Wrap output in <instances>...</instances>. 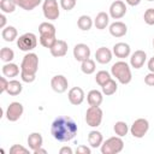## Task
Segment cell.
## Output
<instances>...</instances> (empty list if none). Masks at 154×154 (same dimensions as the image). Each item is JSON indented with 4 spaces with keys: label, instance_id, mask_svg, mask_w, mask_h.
<instances>
[{
    "label": "cell",
    "instance_id": "6da1fadb",
    "mask_svg": "<svg viewBox=\"0 0 154 154\" xmlns=\"http://www.w3.org/2000/svg\"><path fill=\"white\" fill-rule=\"evenodd\" d=\"M78 128L76 122L71 117L60 116L57 117L51 125V134L54 140L59 142H69L77 135Z\"/></svg>",
    "mask_w": 154,
    "mask_h": 154
},
{
    "label": "cell",
    "instance_id": "7a4b0ae2",
    "mask_svg": "<svg viewBox=\"0 0 154 154\" xmlns=\"http://www.w3.org/2000/svg\"><path fill=\"white\" fill-rule=\"evenodd\" d=\"M111 75L116 77V79L122 84H129L132 79L131 69L126 61H117L111 67Z\"/></svg>",
    "mask_w": 154,
    "mask_h": 154
},
{
    "label": "cell",
    "instance_id": "3957f363",
    "mask_svg": "<svg viewBox=\"0 0 154 154\" xmlns=\"http://www.w3.org/2000/svg\"><path fill=\"white\" fill-rule=\"evenodd\" d=\"M100 148L102 154H118L124 149V141L119 136H113L103 141Z\"/></svg>",
    "mask_w": 154,
    "mask_h": 154
},
{
    "label": "cell",
    "instance_id": "277c9868",
    "mask_svg": "<svg viewBox=\"0 0 154 154\" xmlns=\"http://www.w3.org/2000/svg\"><path fill=\"white\" fill-rule=\"evenodd\" d=\"M38 70V57L37 54L29 52L24 55L22 64H20V72L29 73V75H36Z\"/></svg>",
    "mask_w": 154,
    "mask_h": 154
},
{
    "label": "cell",
    "instance_id": "5b68a950",
    "mask_svg": "<svg viewBox=\"0 0 154 154\" xmlns=\"http://www.w3.org/2000/svg\"><path fill=\"white\" fill-rule=\"evenodd\" d=\"M103 112L100 106H89L85 112V123L90 128H97L102 122Z\"/></svg>",
    "mask_w": 154,
    "mask_h": 154
},
{
    "label": "cell",
    "instance_id": "8992f818",
    "mask_svg": "<svg viewBox=\"0 0 154 154\" xmlns=\"http://www.w3.org/2000/svg\"><path fill=\"white\" fill-rule=\"evenodd\" d=\"M17 46L23 52H30L37 46V37L32 32H25L17 38Z\"/></svg>",
    "mask_w": 154,
    "mask_h": 154
},
{
    "label": "cell",
    "instance_id": "52a82bcc",
    "mask_svg": "<svg viewBox=\"0 0 154 154\" xmlns=\"http://www.w3.org/2000/svg\"><path fill=\"white\" fill-rule=\"evenodd\" d=\"M42 12L46 19L55 20L60 16V10L57 0H43L42 2Z\"/></svg>",
    "mask_w": 154,
    "mask_h": 154
},
{
    "label": "cell",
    "instance_id": "ba28073f",
    "mask_svg": "<svg viewBox=\"0 0 154 154\" xmlns=\"http://www.w3.org/2000/svg\"><path fill=\"white\" fill-rule=\"evenodd\" d=\"M149 130V122L144 118L136 119L130 126V132L135 138H142Z\"/></svg>",
    "mask_w": 154,
    "mask_h": 154
},
{
    "label": "cell",
    "instance_id": "9c48e42d",
    "mask_svg": "<svg viewBox=\"0 0 154 154\" xmlns=\"http://www.w3.org/2000/svg\"><path fill=\"white\" fill-rule=\"evenodd\" d=\"M23 112H24L23 105L18 101H13L7 106L5 116H6V119L8 122H17L22 117Z\"/></svg>",
    "mask_w": 154,
    "mask_h": 154
},
{
    "label": "cell",
    "instance_id": "30bf717a",
    "mask_svg": "<svg viewBox=\"0 0 154 154\" xmlns=\"http://www.w3.org/2000/svg\"><path fill=\"white\" fill-rule=\"evenodd\" d=\"M51 87L55 93L63 94L67 90V87H69L67 78L64 75H55L51 79Z\"/></svg>",
    "mask_w": 154,
    "mask_h": 154
},
{
    "label": "cell",
    "instance_id": "8fae6325",
    "mask_svg": "<svg viewBox=\"0 0 154 154\" xmlns=\"http://www.w3.org/2000/svg\"><path fill=\"white\" fill-rule=\"evenodd\" d=\"M126 13V5L122 0H116L109 6V17L113 19H120Z\"/></svg>",
    "mask_w": 154,
    "mask_h": 154
},
{
    "label": "cell",
    "instance_id": "7c38bea8",
    "mask_svg": "<svg viewBox=\"0 0 154 154\" xmlns=\"http://www.w3.org/2000/svg\"><path fill=\"white\" fill-rule=\"evenodd\" d=\"M67 97H69V101L72 105L78 106V105H81L84 101L85 95H84V91H83V89L81 87H73V88H71L69 90Z\"/></svg>",
    "mask_w": 154,
    "mask_h": 154
},
{
    "label": "cell",
    "instance_id": "4fadbf2b",
    "mask_svg": "<svg viewBox=\"0 0 154 154\" xmlns=\"http://www.w3.org/2000/svg\"><path fill=\"white\" fill-rule=\"evenodd\" d=\"M73 58L77 61H83L90 58V48L85 43H77L73 47Z\"/></svg>",
    "mask_w": 154,
    "mask_h": 154
},
{
    "label": "cell",
    "instance_id": "5bb4252c",
    "mask_svg": "<svg viewBox=\"0 0 154 154\" xmlns=\"http://www.w3.org/2000/svg\"><path fill=\"white\" fill-rule=\"evenodd\" d=\"M67 42L64 41V40H57L54 42V45L49 48L51 51V54L55 58H61L64 55H66L67 53Z\"/></svg>",
    "mask_w": 154,
    "mask_h": 154
},
{
    "label": "cell",
    "instance_id": "9a60e30c",
    "mask_svg": "<svg viewBox=\"0 0 154 154\" xmlns=\"http://www.w3.org/2000/svg\"><path fill=\"white\" fill-rule=\"evenodd\" d=\"M146 59H147V54L144 51H141V49L135 51L130 57V65L134 69H141L144 65Z\"/></svg>",
    "mask_w": 154,
    "mask_h": 154
},
{
    "label": "cell",
    "instance_id": "2e32d148",
    "mask_svg": "<svg viewBox=\"0 0 154 154\" xmlns=\"http://www.w3.org/2000/svg\"><path fill=\"white\" fill-rule=\"evenodd\" d=\"M112 54H113V52L109 48H107V47H100L95 52V60L97 63L102 64V65L108 64L112 60Z\"/></svg>",
    "mask_w": 154,
    "mask_h": 154
},
{
    "label": "cell",
    "instance_id": "e0dca14e",
    "mask_svg": "<svg viewBox=\"0 0 154 154\" xmlns=\"http://www.w3.org/2000/svg\"><path fill=\"white\" fill-rule=\"evenodd\" d=\"M109 34L114 37H123L124 35H126L128 32V26L125 23L120 22V20H117V22H113L111 25H109Z\"/></svg>",
    "mask_w": 154,
    "mask_h": 154
},
{
    "label": "cell",
    "instance_id": "ac0fdd59",
    "mask_svg": "<svg viewBox=\"0 0 154 154\" xmlns=\"http://www.w3.org/2000/svg\"><path fill=\"white\" fill-rule=\"evenodd\" d=\"M113 54L117 57V58H120V59H124V58H128L131 53V48L128 43L125 42H118L113 46Z\"/></svg>",
    "mask_w": 154,
    "mask_h": 154
},
{
    "label": "cell",
    "instance_id": "d6986e66",
    "mask_svg": "<svg viewBox=\"0 0 154 154\" xmlns=\"http://www.w3.org/2000/svg\"><path fill=\"white\" fill-rule=\"evenodd\" d=\"M87 101L89 106H100L103 101V94L102 91L97 89H93L87 94Z\"/></svg>",
    "mask_w": 154,
    "mask_h": 154
},
{
    "label": "cell",
    "instance_id": "ffe728a7",
    "mask_svg": "<svg viewBox=\"0 0 154 154\" xmlns=\"http://www.w3.org/2000/svg\"><path fill=\"white\" fill-rule=\"evenodd\" d=\"M103 142V137H102V134L97 130H93L89 132L88 135V143L91 148H99L101 147Z\"/></svg>",
    "mask_w": 154,
    "mask_h": 154
},
{
    "label": "cell",
    "instance_id": "44dd1931",
    "mask_svg": "<svg viewBox=\"0 0 154 154\" xmlns=\"http://www.w3.org/2000/svg\"><path fill=\"white\" fill-rule=\"evenodd\" d=\"M42 143H43V138L40 132H31L28 136V146L31 150H35L42 147Z\"/></svg>",
    "mask_w": 154,
    "mask_h": 154
},
{
    "label": "cell",
    "instance_id": "7402d4cb",
    "mask_svg": "<svg viewBox=\"0 0 154 154\" xmlns=\"http://www.w3.org/2000/svg\"><path fill=\"white\" fill-rule=\"evenodd\" d=\"M109 23V14L106 12H99L94 19V25L96 26V29L99 30H103L106 29V26Z\"/></svg>",
    "mask_w": 154,
    "mask_h": 154
},
{
    "label": "cell",
    "instance_id": "603a6c76",
    "mask_svg": "<svg viewBox=\"0 0 154 154\" xmlns=\"http://www.w3.org/2000/svg\"><path fill=\"white\" fill-rule=\"evenodd\" d=\"M38 32H40V36H55L57 30L54 24L49 22H42L38 25Z\"/></svg>",
    "mask_w": 154,
    "mask_h": 154
},
{
    "label": "cell",
    "instance_id": "cb8c5ba5",
    "mask_svg": "<svg viewBox=\"0 0 154 154\" xmlns=\"http://www.w3.org/2000/svg\"><path fill=\"white\" fill-rule=\"evenodd\" d=\"M1 36H2L4 41H6V42H12V41H14V40L17 38L18 31H17V29H16L14 26L7 25V26H5V28L2 29Z\"/></svg>",
    "mask_w": 154,
    "mask_h": 154
},
{
    "label": "cell",
    "instance_id": "d4e9b609",
    "mask_svg": "<svg viewBox=\"0 0 154 154\" xmlns=\"http://www.w3.org/2000/svg\"><path fill=\"white\" fill-rule=\"evenodd\" d=\"M18 73H19V67L14 63H5V65L2 66V75L5 77L13 78L18 76Z\"/></svg>",
    "mask_w": 154,
    "mask_h": 154
},
{
    "label": "cell",
    "instance_id": "484cf974",
    "mask_svg": "<svg viewBox=\"0 0 154 154\" xmlns=\"http://www.w3.org/2000/svg\"><path fill=\"white\" fill-rule=\"evenodd\" d=\"M93 24H94V22H93V19H91V17L88 16V14H82V16L78 18V20H77L78 28H79L81 30H83V31L90 30L91 26H93Z\"/></svg>",
    "mask_w": 154,
    "mask_h": 154
},
{
    "label": "cell",
    "instance_id": "4316f807",
    "mask_svg": "<svg viewBox=\"0 0 154 154\" xmlns=\"http://www.w3.org/2000/svg\"><path fill=\"white\" fill-rule=\"evenodd\" d=\"M22 90H23L22 83L19 81H17V79H12V81L8 82V87H7L6 93L10 94L11 96H17V95H19L22 93Z\"/></svg>",
    "mask_w": 154,
    "mask_h": 154
},
{
    "label": "cell",
    "instance_id": "83f0119b",
    "mask_svg": "<svg viewBox=\"0 0 154 154\" xmlns=\"http://www.w3.org/2000/svg\"><path fill=\"white\" fill-rule=\"evenodd\" d=\"M14 1L17 6H19L25 11H31L42 2V0H14Z\"/></svg>",
    "mask_w": 154,
    "mask_h": 154
},
{
    "label": "cell",
    "instance_id": "f1b7e54d",
    "mask_svg": "<svg viewBox=\"0 0 154 154\" xmlns=\"http://www.w3.org/2000/svg\"><path fill=\"white\" fill-rule=\"evenodd\" d=\"M101 89H102V94H103V95L111 96V95H113V94L117 91L118 84H117V82H116L113 78H111L109 81H107V82L101 87Z\"/></svg>",
    "mask_w": 154,
    "mask_h": 154
},
{
    "label": "cell",
    "instance_id": "f546056e",
    "mask_svg": "<svg viewBox=\"0 0 154 154\" xmlns=\"http://www.w3.org/2000/svg\"><path fill=\"white\" fill-rule=\"evenodd\" d=\"M113 130H114V134H116L117 136H119V137H124V136H126L128 132L130 131L128 124H126L125 122H122V120H119V122H117V123L114 124Z\"/></svg>",
    "mask_w": 154,
    "mask_h": 154
},
{
    "label": "cell",
    "instance_id": "4dcf8cb0",
    "mask_svg": "<svg viewBox=\"0 0 154 154\" xmlns=\"http://www.w3.org/2000/svg\"><path fill=\"white\" fill-rule=\"evenodd\" d=\"M95 69H96L95 61H94L93 59H90V58L83 60L82 64H81V70H82V72L85 73V75H91V73H94V72H95Z\"/></svg>",
    "mask_w": 154,
    "mask_h": 154
},
{
    "label": "cell",
    "instance_id": "1f68e13d",
    "mask_svg": "<svg viewBox=\"0 0 154 154\" xmlns=\"http://www.w3.org/2000/svg\"><path fill=\"white\" fill-rule=\"evenodd\" d=\"M17 4L14 0H0V8L4 13H12L14 12Z\"/></svg>",
    "mask_w": 154,
    "mask_h": 154
},
{
    "label": "cell",
    "instance_id": "d6a6232c",
    "mask_svg": "<svg viewBox=\"0 0 154 154\" xmlns=\"http://www.w3.org/2000/svg\"><path fill=\"white\" fill-rule=\"evenodd\" d=\"M14 58V52L8 47H2L0 51V59L4 63H11Z\"/></svg>",
    "mask_w": 154,
    "mask_h": 154
},
{
    "label": "cell",
    "instance_id": "836d02e7",
    "mask_svg": "<svg viewBox=\"0 0 154 154\" xmlns=\"http://www.w3.org/2000/svg\"><path fill=\"white\" fill-rule=\"evenodd\" d=\"M112 77H111V73L108 72V71H105V70H101V71H99V72H96V76H95V81H96V83L100 85V87H102L107 81H109Z\"/></svg>",
    "mask_w": 154,
    "mask_h": 154
},
{
    "label": "cell",
    "instance_id": "e575fe53",
    "mask_svg": "<svg viewBox=\"0 0 154 154\" xmlns=\"http://www.w3.org/2000/svg\"><path fill=\"white\" fill-rule=\"evenodd\" d=\"M58 38L55 36H40V43L45 48H51Z\"/></svg>",
    "mask_w": 154,
    "mask_h": 154
},
{
    "label": "cell",
    "instance_id": "d590c367",
    "mask_svg": "<svg viewBox=\"0 0 154 154\" xmlns=\"http://www.w3.org/2000/svg\"><path fill=\"white\" fill-rule=\"evenodd\" d=\"M143 19L144 23L148 25H154V8H148L146 10L144 14H143Z\"/></svg>",
    "mask_w": 154,
    "mask_h": 154
},
{
    "label": "cell",
    "instance_id": "8d00e7d4",
    "mask_svg": "<svg viewBox=\"0 0 154 154\" xmlns=\"http://www.w3.org/2000/svg\"><path fill=\"white\" fill-rule=\"evenodd\" d=\"M10 153L11 154H28L29 149L23 147V146H20V144H13L10 148Z\"/></svg>",
    "mask_w": 154,
    "mask_h": 154
},
{
    "label": "cell",
    "instance_id": "74e56055",
    "mask_svg": "<svg viewBox=\"0 0 154 154\" xmlns=\"http://www.w3.org/2000/svg\"><path fill=\"white\" fill-rule=\"evenodd\" d=\"M77 4V0H60V7L65 11H71Z\"/></svg>",
    "mask_w": 154,
    "mask_h": 154
},
{
    "label": "cell",
    "instance_id": "f35d334b",
    "mask_svg": "<svg viewBox=\"0 0 154 154\" xmlns=\"http://www.w3.org/2000/svg\"><path fill=\"white\" fill-rule=\"evenodd\" d=\"M20 78L25 83H32L36 79V75H29V73H23L20 72Z\"/></svg>",
    "mask_w": 154,
    "mask_h": 154
},
{
    "label": "cell",
    "instance_id": "ab89813d",
    "mask_svg": "<svg viewBox=\"0 0 154 154\" xmlns=\"http://www.w3.org/2000/svg\"><path fill=\"white\" fill-rule=\"evenodd\" d=\"M76 153H77V154H91V149H90L89 147L84 146V144H81V146L77 147Z\"/></svg>",
    "mask_w": 154,
    "mask_h": 154
},
{
    "label": "cell",
    "instance_id": "60d3db41",
    "mask_svg": "<svg viewBox=\"0 0 154 154\" xmlns=\"http://www.w3.org/2000/svg\"><path fill=\"white\" fill-rule=\"evenodd\" d=\"M144 83L149 87H154V72H149L144 77Z\"/></svg>",
    "mask_w": 154,
    "mask_h": 154
},
{
    "label": "cell",
    "instance_id": "b9f144b4",
    "mask_svg": "<svg viewBox=\"0 0 154 154\" xmlns=\"http://www.w3.org/2000/svg\"><path fill=\"white\" fill-rule=\"evenodd\" d=\"M8 82L10 81H7L6 77H0V93H5L7 90Z\"/></svg>",
    "mask_w": 154,
    "mask_h": 154
},
{
    "label": "cell",
    "instance_id": "7bdbcfd3",
    "mask_svg": "<svg viewBox=\"0 0 154 154\" xmlns=\"http://www.w3.org/2000/svg\"><path fill=\"white\" fill-rule=\"evenodd\" d=\"M59 153H60V154H72V149H71V147L64 146V147H61V148H60Z\"/></svg>",
    "mask_w": 154,
    "mask_h": 154
},
{
    "label": "cell",
    "instance_id": "ee69618b",
    "mask_svg": "<svg viewBox=\"0 0 154 154\" xmlns=\"http://www.w3.org/2000/svg\"><path fill=\"white\" fill-rule=\"evenodd\" d=\"M5 26H6V16H5V13L2 12V13L0 14V28L4 29Z\"/></svg>",
    "mask_w": 154,
    "mask_h": 154
},
{
    "label": "cell",
    "instance_id": "f6af8a7d",
    "mask_svg": "<svg viewBox=\"0 0 154 154\" xmlns=\"http://www.w3.org/2000/svg\"><path fill=\"white\" fill-rule=\"evenodd\" d=\"M148 70L149 72H154V57L148 60Z\"/></svg>",
    "mask_w": 154,
    "mask_h": 154
},
{
    "label": "cell",
    "instance_id": "bcb514c9",
    "mask_svg": "<svg viewBox=\"0 0 154 154\" xmlns=\"http://www.w3.org/2000/svg\"><path fill=\"white\" fill-rule=\"evenodd\" d=\"M125 2L130 6H137L141 2V0H125Z\"/></svg>",
    "mask_w": 154,
    "mask_h": 154
},
{
    "label": "cell",
    "instance_id": "7dc6e473",
    "mask_svg": "<svg viewBox=\"0 0 154 154\" xmlns=\"http://www.w3.org/2000/svg\"><path fill=\"white\" fill-rule=\"evenodd\" d=\"M32 153H34V154H46V153H47V150H46V149H43L42 147H40V148H37V149L32 150Z\"/></svg>",
    "mask_w": 154,
    "mask_h": 154
},
{
    "label": "cell",
    "instance_id": "c3c4849f",
    "mask_svg": "<svg viewBox=\"0 0 154 154\" xmlns=\"http://www.w3.org/2000/svg\"><path fill=\"white\" fill-rule=\"evenodd\" d=\"M153 48H154V38H153Z\"/></svg>",
    "mask_w": 154,
    "mask_h": 154
},
{
    "label": "cell",
    "instance_id": "681fc988",
    "mask_svg": "<svg viewBox=\"0 0 154 154\" xmlns=\"http://www.w3.org/2000/svg\"><path fill=\"white\" fill-rule=\"evenodd\" d=\"M147 1H154V0H147Z\"/></svg>",
    "mask_w": 154,
    "mask_h": 154
}]
</instances>
